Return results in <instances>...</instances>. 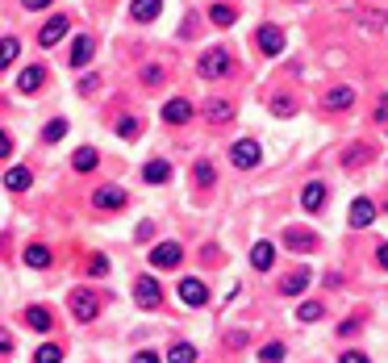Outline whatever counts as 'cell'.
Here are the masks:
<instances>
[{
    "instance_id": "obj_11",
    "label": "cell",
    "mask_w": 388,
    "mask_h": 363,
    "mask_svg": "<svg viewBox=\"0 0 388 363\" xmlns=\"http://www.w3.org/2000/svg\"><path fill=\"white\" fill-rule=\"evenodd\" d=\"M134 301H138L142 309H155V305H159V280L138 276V284H134Z\"/></svg>"
},
{
    "instance_id": "obj_46",
    "label": "cell",
    "mask_w": 388,
    "mask_h": 363,
    "mask_svg": "<svg viewBox=\"0 0 388 363\" xmlns=\"http://www.w3.org/2000/svg\"><path fill=\"white\" fill-rule=\"evenodd\" d=\"M50 0H25V8H46Z\"/></svg>"
},
{
    "instance_id": "obj_39",
    "label": "cell",
    "mask_w": 388,
    "mask_h": 363,
    "mask_svg": "<svg viewBox=\"0 0 388 363\" xmlns=\"http://www.w3.org/2000/svg\"><path fill=\"white\" fill-rule=\"evenodd\" d=\"M142 79H146V84H159V79H163V71H159V67H146V71H142Z\"/></svg>"
},
{
    "instance_id": "obj_20",
    "label": "cell",
    "mask_w": 388,
    "mask_h": 363,
    "mask_svg": "<svg viewBox=\"0 0 388 363\" xmlns=\"http://www.w3.org/2000/svg\"><path fill=\"white\" fill-rule=\"evenodd\" d=\"M192 180H196V188H213V184H217V167H213L209 159H196V167H192Z\"/></svg>"
},
{
    "instance_id": "obj_2",
    "label": "cell",
    "mask_w": 388,
    "mask_h": 363,
    "mask_svg": "<svg viewBox=\"0 0 388 363\" xmlns=\"http://www.w3.org/2000/svg\"><path fill=\"white\" fill-rule=\"evenodd\" d=\"M71 314H75V322H92V318L100 314V301H96V293H88V288H75V293H71Z\"/></svg>"
},
{
    "instance_id": "obj_6",
    "label": "cell",
    "mask_w": 388,
    "mask_h": 363,
    "mask_svg": "<svg viewBox=\"0 0 388 363\" xmlns=\"http://www.w3.org/2000/svg\"><path fill=\"white\" fill-rule=\"evenodd\" d=\"M196 71H201L205 79H213V75H226V71H230V54H226V50H205Z\"/></svg>"
},
{
    "instance_id": "obj_24",
    "label": "cell",
    "mask_w": 388,
    "mask_h": 363,
    "mask_svg": "<svg viewBox=\"0 0 388 363\" xmlns=\"http://www.w3.org/2000/svg\"><path fill=\"white\" fill-rule=\"evenodd\" d=\"M96 159H100V155H96V146H79V150L71 155V167H75V171H92V167H96Z\"/></svg>"
},
{
    "instance_id": "obj_34",
    "label": "cell",
    "mask_w": 388,
    "mask_h": 363,
    "mask_svg": "<svg viewBox=\"0 0 388 363\" xmlns=\"http://www.w3.org/2000/svg\"><path fill=\"white\" fill-rule=\"evenodd\" d=\"M42 134H46V142H59V138L67 134V121H63V117H54V121H50V125L42 130Z\"/></svg>"
},
{
    "instance_id": "obj_18",
    "label": "cell",
    "mask_w": 388,
    "mask_h": 363,
    "mask_svg": "<svg viewBox=\"0 0 388 363\" xmlns=\"http://www.w3.org/2000/svg\"><path fill=\"white\" fill-rule=\"evenodd\" d=\"M29 184H33L29 167H8V171H4V188H8V192H25Z\"/></svg>"
},
{
    "instance_id": "obj_4",
    "label": "cell",
    "mask_w": 388,
    "mask_h": 363,
    "mask_svg": "<svg viewBox=\"0 0 388 363\" xmlns=\"http://www.w3.org/2000/svg\"><path fill=\"white\" fill-rule=\"evenodd\" d=\"M150 263L163 268V272H167V268H180V263H184V247H180V242H159V247L150 251Z\"/></svg>"
},
{
    "instance_id": "obj_19",
    "label": "cell",
    "mask_w": 388,
    "mask_h": 363,
    "mask_svg": "<svg viewBox=\"0 0 388 363\" xmlns=\"http://www.w3.org/2000/svg\"><path fill=\"white\" fill-rule=\"evenodd\" d=\"M205 117H209L213 125H222V121H230V117H234V105H230V100H217V96H213V100L205 105Z\"/></svg>"
},
{
    "instance_id": "obj_17",
    "label": "cell",
    "mask_w": 388,
    "mask_h": 363,
    "mask_svg": "<svg viewBox=\"0 0 388 363\" xmlns=\"http://www.w3.org/2000/svg\"><path fill=\"white\" fill-rule=\"evenodd\" d=\"M42 79H46V71L33 63V67H25V71L17 75V92H38V88H42Z\"/></svg>"
},
{
    "instance_id": "obj_15",
    "label": "cell",
    "mask_w": 388,
    "mask_h": 363,
    "mask_svg": "<svg viewBox=\"0 0 388 363\" xmlns=\"http://www.w3.org/2000/svg\"><path fill=\"white\" fill-rule=\"evenodd\" d=\"M25 326H29V330H38V334H46V330L54 326V314H50V309H42V305H29V309H25Z\"/></svg>"
},
{
    "instance_id": "obj_31",
    "label": "cell",
    "mask_w": 388,
    "mask_h": 363,
    "mask_svg": "<svg viewBox=\"0 0 388 363\" xmlns=\"http://www.w3.org/2000/svg\"><path fill=\"white\" fill-rule=\"evenodd\" d=\"M322 314H326V305H322V301H305V305L297 309V318H301V322H318Z\"/></svg>"
},
{
    "instance_id": "obj_30",
    "label": "cell",
    "mask_w": 388,
    "mask_h": 363,
    "mask_svg": "<svg viewBox=\"0 0 388 363\" xmlns=\"http://www.w3.org/2000/svg\"><path fill=\"white\" fill-rule=\"evenodd\" d=\"M17 54H21V42L17 38H0V67H13Z\"/></svg>"
},
{
    "instance_id": "obj_36",
    "label": "cell",
    "mask_w": 388,
    "mask_h": 363,
    "mask_svg": "<svg viewBox=\"0 0 388 363\" xmlns=\"http://www.w3.org/2000/svg\"><path fill=\"white\" fill-rule=\"evenodd\" d=\"M117 134H121V138H138V121H134V117H121V121H117Z\"/></svg>"
},
{
    "instance_id": "obj_23",
    "label": "cell",
    "mask_w": 388,
    "mask_h": 363,
    "mask_svg": "<svg viewBox=\"0 0 388 363\" xmlns=\"http://www.w3.org/2000/svg\"><path fill=\"white\" fill-rule=\"evenodd\" d=\"M272 259H276V247H272V242H255V247H251V263H255L259 272H267Z\"/></svg>"
},
{
    "instance_id": "obj_13",
    "label": "cell",
    "mask_w": 388,
    "mask_h": 363,
    "mask_svg": "<svg viewBox=\"0 0 388 363\" xmlns=\"http://www.w3.org/2000/svg\"><path fill=\"white\" fill-rule=\"evenodd\" d=\"M351 105H355V88L339 84V88L326 92V109H330V113H343V109H351Z\"/></svg>"
},
{
    "instance_id": "obj_32",
    "label": "cell",
    "mask_w": 388,
    "mask_h": 363,
    "mask_svg": "<svg viewBox=\"0 0 388 363\" xmlns=\"http://www.w3.org/2000/svg\"><path fill=\"white\" fill-rule=\"evenodd\" d=\"M280 360H284V343H267L259 351V363H280Z\"/></svg>"
},
{
    "instance_id": "obj_42",
    "label": "cell",
    "mask_w": 388,
    "mask_h": 363,
    "mask_svg": "<svg viewBox=\"0 0 388 363\" xmlns=\"http://www.w3.org/2000/svg\"><path fill=\"white\" fill-rule=\"evenodd\" d=\"M376 121H380V125L388 121V100H380V105H376Z\"/></svg>"
},
{
    "instance_id": "obj_21",
    "label": "cell",
    "mask_w": 388,
    "mask_h": 363,
    "mask_svg": "<svg viewBox=\"0 0 388 363\" xmlns=\"http://www.w3.org/2000/svg\"><path fill=\"white\" fill-rule=\"evenodd\" d=\"M130 13H134V21H155L163 13V0H134Z\"/></svg>"
},
{
    "instance_id": "obj_3",
    "label": "cell",
    "mask_w": 388,
    "mask_h": 363,
    "mask_svg": "<svg viewBox=\"0 0 388 363\" xmlns=\"http://www.w3.org/2000/svg\"><path fill=\"white\" fill-rule=\"evenodd\" d=\"M125 201H130V196H125L121 188H113V184H104V188H96V192H92V205H96L100 213H113V209H125Z\"/></svg>"
},
{
    "instance_id": "obj_38",
    "label": "cell",
    "mask_w": 388,
    "mask_h": 363,
    "mask_svg": "<svg viewBox=\"0 0 388 363\" xmlns=\"http://www.w3.org/2000/svg\"><path fill=\"white\" fill-rule=\"evenodd\" d=\"M272 113H280V117H288V113H293V100H272Z\"/></svg>"
},
{
    "instance_id": "obj_29",
    "label": "cell",
    "mask_w": 388,
    "mask_h": 363,
    "mask_svg": "<svg viewBox=\"0 0 388 363\" xmlns=\"http://www.w3.org/2000/svg\"><path fill=\"white\" fill-rule=\"evenodd\" d=\"M25 263H29V268H46V263H50V251H46L42 242H33V247H25Z\"/></svg>"
},
{
    "instance_id": "obj_10",
    "label": "cell",
    "mask_w": 388,
    "mask_h": 363,
    "mask_svg": "<svg viewBox=\"0 0 388 363\" xmlns=\"http://www.w3.org/2000/svg\"><path fill=\"white\" fill-rule=\"evenodd\" d=\"M67 29H71V21H67V17H50V21L38 29V42H42V46H54V42H63V38H67Z\"/></svg>"
},
{
    "instance_id": "obj_22",
    "label": "cell",
    "mask_w": 388,
    "mask_h": 363,
    "mask_svg": "<svg viewBox=\"0 0 388 363\" xmlns=\"http://www.w3.org/2000/svg\"><path fill=\"white\" fill-rule=\"evenodd\" d=\"M142 180H146V184H167V180H171V167H167L163 159H155V163L142 167Z\"/></svg>"
},
{
    "instance_id": "obj_33",
    "label": "cell",
    "mask_w": 388,
    "mask_h": 363,
    "mask_svg": "<svg viewBox=\"0 0 388 363\" xmlns=\"http://www.w3.org/2000/svg\"><path fill=\"white\" fill-rule=\"evenodd\" d=\"M59 360H63V347H54V343L38 347V355H33V363H59Z\"/></svg>"
},
{
    "instance_id": "obj_35",
    "label": "cell",
    "mask_w": 388,
    "mask_h": 363,
    "mask_svg": "<svg viewBox=\"0 0 388 363\" xmlns=\"http://www.w3.org/2000/svg\"><path fill=\"white\" fill-rule=\"evenodd\" d=\"M88 276H96V280L109 276V259H104V255H92V259H88Z\"/></svg>"
},
{
    "instance_id": "obj_27",
    "label": "cell",
    "mask_w": 388,
    "mask_h": 363,
    "mask_svg": "<svg viewBox=\"0 0 388 363\" xmlns=\"http://www.w3.org/2000/svg\"><path fill=\"white\" fill-rule=\"evenodd\" d=\"M234 17H238V13H234L230 4H209V21H213V25H234Z\"/></svg>"
},
{
    "instance_id": "obj_45",
    "label": "cell",
    "mask_w": 388,
    "mask_h": 363,
    "mask_svg": "<svg viewBox=\"0 0 388 363\" xmlns=\"http://www.w3.org/2000/svg\"><path fill=\"white\" fill-rule=\"evenodd\" d=\"M376 259H380V268H385V272H388V242H385V247H380V251H376Z\"/></svg>"
},
{
    "instance_id": "obj_37",
    "label": "cell",
    "mask_w": 388,
    "mask_h": 363,
    "mask_svg": "<svg viewBox=\"0 0 388 363\" xmlns=\"http://www.w3.org/2000/svg\"><path fill=\"white\" fill-rule=\"evenodd\" d=\"M96 88H100V79H96V75H84V79H79V92H96Z\"/></svg>"
},
{
    "instance_id": "obj_5",
    "label": "cell",
    "mask_w": 388,
    "mask_h": 363,
    "mask_svg": "<svg viewBox=\"0 0 388 363\" xmlns=\"http://www.w3.org/2000/svg\"><path fill=\"white\" fill-rule=\"evenodd\" d=\"M176 293H180V301H184L188 309H201V305L209 301V288H205V284H201L196 276H188V280H180V288H176Z\"/></svg>"
},
{
    "instance_id": "obj_41",
    "label": "cell",
    "mask_w": 388,
    "mask_h": 363,
    "mask_svg": "<svg viewBox=\"0 0 388 363\" xmlns=\"http://www.w3.org/2000/svg\"><path fill=\"white\" fill-rule=\"evenodd\" d=\"M339 363H368V355H359V351H347Z\"/></svg>"
},
{
    "instance_id": "obj_9",
    "label": "cell",
    "mask_w": 388,
    "mask_h": 363,
    "mask_svg": "<svg viewBox=\"0 0 388 363\" xmlns=\"http://www.w3.org/2000/svg\"><path fill=\"white\" fill-rule=\"evenodd\" d=\"M284 247L288 251H318V234L313 230H301V226H288L284 230Z\"/></svg>"
},
{
    "instance_id": "obj_14",
    "label": "cell",
    "mask_w": 388,
    "mask_h": 363,
    "mask_svg": "<svg viewBox=\"0 0 388 363\" xmlns=\"http://www.w3.org/2000/svg\"><path fill=\"white\" fill-rule=\"evenodd\" d=\"M309 280H313V272L309 268H301V272H293L284 284H280V297H301L305 288H309Z\"/></svg>"
},
{
    "instance_id": "obj_7",
    "label": "cell",
    "mask_w": 388,
    "mask_h": 363,
    "mask_svg": "<svg viewBox=\"0 0 388 363\" xmlns=\"http://www.w3.org/2000/svg\"><path fill=\"white\" fill-rule=\"evenodd\" d=\"M163 121H167V125H188V121H192V105H188L184 96H171V100L163 105Z\"/></svg>"
},
{
    "instance_id": "obj_8",
    "label": "cell",
    "mask_w": 388,
    "mask_h": 363,
    "mask_svg": "<svg viewBox=\"0 0 388 363\" xmlns=\"http://www.w3.org/2000/svg\"><path fill=\"white\" fill-rule=\"evenodd\" d=\"M347 222H351V230H364V226H372V222H376V205H372L368 196L351 201V213H347Z\"/></svg>"
},
{
    "instance_id": "obj_1",
    "label": "cell",
    "mask_w": 388,
    "mask_h": 363,
    "mask_svg": "<svg viewBox=\"0 0 388 363\" xmlns=\"http://www.w3.org/2000/svg\"><path fill=\"white\" fill-rule=\"evenodd\" d=\"M230 159H234V167H259L263 150H259V142H255V138H238V142L230 146Z\"/></svg>"
},
{
    "instance_id": "obj_16",
    "label": "cell",
    "mask_w": 388,
    "mask_h": 363,
    "mask_svg": "<svg viewBox=\"0 0 388 363\" xmlns=\"http://www.w3.org/2000/svg\"><path fill=\"white\" fill-rule=\"evenodd\" d=\"M326 205V184H305V192H301V209H309V213H318Z\"/></svg>"
},
{
    "instance_id": "obj_44",
    "label": "cell",
    "mask_w": 388,
    "mask_h": 363,
    "mask_svg": "<svg viewBox=\"0 0 388 363\" xmlns=\"http://www.w3.org/2000/svg\"><path fill=\"white\" fill-rule=\"evenodd\" d=\"M8 150H13V142H8V134H4V130H0V159H4V155H8Z\"/></svg>"
},
{
    "instance_id": "obj_25",
    "label": "cell",
    "mask_w": 388,
    "mask_h": 363,
    "mask_svg": "<svg viewBox=\"0 0 388 363\" xmlns=\"http://www.w3.org/2000/svg\"><path fill=\"white\" fill-rule=\"evenodd\" d=\"M343 159H347V167H359V163H368V159H372V146H368V142H355V146H347V155H343Z\"/></svg>"
},
{
    "instance_id": "obj_26",
    "label": "cell",
    "mask_w": 388,
    "mask_h": 363,
    "mask_svg": "<svg viewBox=\"0 0 388 363\" xmlns=\"http://www.w3.org/2000/svg\"><path fill=\"white\" fill-rule=\"evenodd\" d=\"M167 363H196V347H192V343H176V347L167 351Z\"/></svg>"
},
{
    "instance_id": "obj_12",
    "label": "cell",
    "mask_w": 388,
    "mask_h": 363,
    "mask_svg": "<svg viewBox=\"0 0 388 363\" xmlns=\"http://www.w3.org/2000/svg\"><path fill=\"white\" fill-rule=\"evenodd\" d=\"M259 50L263 54H280L284 50V29L280 25H259Z\"/></svg>"
},
{
    "instance_id": "obj_43",
    "label": "cell",
    "mask_w": 388,
    "mask_h": 363,
    "mask_svg": "<svg viewBox=\"0 0 388 363\" xmlns=\"http://www.w3.org/2000/svg\"><path fill=\"white\" fill-rule=\"evenodd\" d=\"M8 351H13V339H8V334L0 330V355H8Z\"/></svg>"
},
{
    "instance_id": "obj_40",
    "label": "cell",
    "mask_w": 388,
    "mask_h": 363,
    "mask_svg": "<svg viewBox=\"0 0 388 363\" xmlns=\"http://www.w3.org/2000/svg\"><path fill=\"white\" fill-rule=\"evenodd\" d=\"M134 363H159V355H155V351H138V355H134Z\"/></svg>"
},
{
    "instance_id": "obj_28",
    "label": "cell",
    "mask_w": 388,
    "mask_h": 363,
    "mask_svg": "<svg viewBox=\"0 0 388 363\" xmlns=\"http://www.w3.org/2000/svg\"><path fill=\"white\" fill-rule=\"evenodd\" d=\"M88 59H92V38L84 33V38H75V46H71V63H79V67H84Z\"/></svg>"
}]
</instances>
